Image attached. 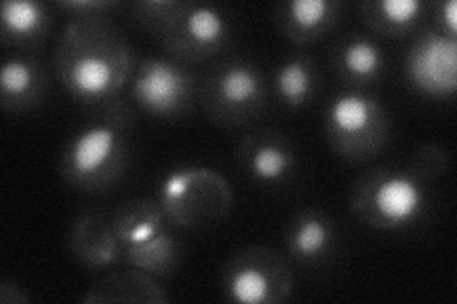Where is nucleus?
Listing matches in <instances>:
<instances>
[{
  "label": "nucleus",
  "mask_w": 457,
  "mask_h": 304,
  "mask_svg": "<svg viewBox=\"0 0 457 304\" xmlns=\"http://www.w3.org/2000/svg\"><path fill=\"white\" fill-rule=\"evenodd\" d=\"M54 67L63 88L92 107L117 99L136 69L130 42L109 16L69 18Z\"/></svg>",
  "instance_id": "obj_1"
},
{
  "label": "nucleus",
  "mask_w": 457,
  "mask_h": 304,
  "mask_svg": "<svg viewBox=\"0 0 457 304\" xmlns=\"http://www.w3.org/2000/svg\"><path fill=\"white\" fill-rule=\"evenodd\" d=\"M137 117L120 97L97 107L96 119L71 137L62 152L63 181L82 193H105L124 177Z\"/></svg>",
  "instance_id": "obj_2"
},
{
  "label": "nucleus",
  "mask_w": 457,
  "mask_h": 304,
  "mask_svg": "<svg viewBox=\"0 0 457 304\" xmlns=\"http://www.w3.org/2000/svg\"><path fill=\"white\" fill-rule=\"evenodd\" d=\"M112 226L122 245L124 263L168 280L181 265V243L156 200L130 198L111 211Z\"/></svg>",
  "instance_id": "obj_3"
},
{
  "label": "nucleus",
  "mask_w": 457,
  "mask_h": 304,
  "mask_svg": "<svg viewBox=\"0 0 457 304\" xmlns=\"http://www.w3.org/2000/svg\"><path fill=\"white\" fill-rule=\"evenodd\" d=\"M356 219L374 230L395 233L416 226L428 210L427 183L410 169L381 168L356 181L351 193Z\"/></svg>",
  "instance_id": "obj_4"
},
{
  "label": "nucleus",
  "mask_w": 457,
  "mask_h": 304,
  "mask_svg": "<svg viewBox=\"0 0 457 304\" xmlns=\"http://www.w3.org/2000/svg\"><path fill=\"white\" fill-rule=\"evenodd\" d=\"M156 201L171 225L189 230L225 219L233 210L235 193L220 171L183 166L166 173Z\"/></svg>",
  "instance_id": "obj_5"
},
{
  "label": "nucleus",
  "mask_w": 457,
  "mask_h": 304,
  "mask_svg": "<svg viewBox=\"0 0 457 304\" xmlns=\"http://www.w3.org/2000/svg\"><path fill=\"white\" fill-rule=\"evenodd\" d=\"M324 127L336 154L353 162H364L385 149L391 120L378 97L353 90L337 94L328 103Z\"/></svg>",
  "instance_id": "obj_6"
},
{
  "label": "nucleus",
  "mask_w": 457,
  "mask_h": 304,
  "mask_svg": "<svg viewBox=\"0 0 457 304\" xmlns=\"http://www.w3.org/2000/svg\"><path fill=\"white\" fill-rule=\"evenodd\" d=\"M198 99L208 120L216 126L242 127L262 117L267 86L252 62L228 60L208 72Z\"/></svg>",
  "instance_id": "obj_7"
},
{
  "label": "nucleus",
  "mask_w": 457,
  "mask_h": 304,
  "mask_svg": "<svg viewBox=\"0 0 457 304\" xmlns=\"http://www.w3.org/2000/svg\"><path fill=\"white\" fill-rule=\"evenodd\" d=\"M294 283L288 260L265 245L235 251L221 270V293L228 302L280 304L292 297Z\"/></svg>",
  "instance_id": "obj_8"
},
{
  "label": "nucleus",
  "mask_w": 457,
  "mask_h": 304,
  "mask_svg": "<svg viewBox=\"0 0 457 304\" xmlns=\"http://www.w3.org/2000/svg\"><path fill=\"white\" fill-rule=\"evenodd\" d=\"M130 97L156 119H179L196 99V82L189 67L171 57H143L130 78Z\"/></svg>",
  "instance_id": "obj_9"
},
{
  "label": "nucleus",
  "mask_w": 457,
  "mask_h": 304,
  "mask_svg": "<svg viewBox=\"0 0 457 304\" xmlns=\"http://www.w3.org/2000/svg\"><path fill=\"white\" fill-rule=\"evenodd\" d=\"M231 21L220 6L183 3L159 42L168 57L189 65L221 53L231 42Z\"/></svg>",
  "instance_id": "obj_10"
},
{
  "label": "nucleus",
  "mask_w": 457,
  "mask_h": 304,
  "mask_svg": "<svg viewBox=\"0 0 457 304\" xmlns=\"http://www.w3.org/2000/svg\"><path fill=\"white\" fill-rule=\"evenodd\" d=\"M404 72L418 94L448 99L457 92V38L442 31H425L406 53Z\"/></svg>",
  "instance_id": "obj_11"
},
{
  "label": "nucleus",
  "mask_w": 457,
  "mask_h": 304,
  "mask_svg": "<svg viewBox=\"0 0 457 304\" xmlns=\"http://www.w3.org/2000/svg\"><path fill=\"white\" fill-rule=\"evenodd\" d=\"M237 158L250 179L265 186L290 181L297 166L292 141L273 129L246 134L237 144Z\"/></svg>",
  "instance_id": "obj_12"
},
{
  "label": "nucleus",
  "mask_w": 457,
  "mask_h": 304,
  "mask_svg": "<svg viewBox=\"0 0 457 304\" xmlns=\"http://www.w3.org/2000/svg\"><path fill=\"white\" fill-rule=\"evenodd\" d=\"M67 248L77 263L88 270H105L124 263L111 213L97 208L84 210L75 217L67 234Z\"/></svg>",
  "instance_id": "obj_13"
},
{
  "label": "nucleus",
  "mask_w": 457,
  "mask_h": 304,
  "mask_svg": "<svg viewBox=\"0 0 457 304\" xmlns=\"http://www.w3.org/2000/svg\"><path fill=\"white\" fill-rule=\"evenodd\" d=\"M337 243V226L320 208L295 211L284 228V248L302 265H319L332 255Z\"/></svg>",
  "instance_id": "obj_14"
},
{
  "label": "nucleus",
  "mask_w": 457,
  "mask_h": 304,
  "mask_svg": "<svg viewBox=\"0 0 457 304\" xmlns=\"http://www.w3.org/2000/svg\"><path fill=\"white\" fill-rule=\"evenodd\" d=\"M343 4L337 0H288L277 6L278 31L297 46H309L337 27Z\"/></svg>",
  "instance_id": "obj_15"
},
{
  "label": "nucleus",
  "mask_w": 457,
  "mask_h": 304,
  "mask_svg": "<svg viewBox=\"0 0 457 304\" xmlns=\"http://www.w3.org/2000/svg\"><path fill=\"white\" fill-rule=\"evenodd\" d=\"M48 92V75L35 57H10L0 69V103L6 112L37 109Z\"/></svg>",
  "instance_id": "obj_16"
},
{
  "label": "nucleus",
  "mask_w": 457,
  "mask_h": 304,
  "mask_svg": "<svg viewBox=\"0 0 457 304\" xmlns=\"http://www.w3.org/2000/svg\"><path fill=\"white\" fill-rule=\"evenodd\" d=\"M170 297L151 274L139 268L105 274L82 297V304H164Z\"/></svg>",
  "instance_id": "obj_17"
},
{
  "label": "nucleus",
  "mask_w": 457,
  "mask_h": 304,
  "mask_svg": "<svg viewBox=\"0 0 457 304\" xmlns=\"http://www.w3.org/2000/svg\"><path fill=\"white\" fill-rule=\"evenodd\" d=\"M52 13L37 0H6L0 8V40L12 48H37L50 33Z\"/></svg>",
  "instance_id": "obj_18"
},
{
  "label": "nucleus",
  "mask_w": 457,
  "mask_h": 304,
  "mask_svg": "<svg viewBox=\"0 0 457 304\" xmlns=\"http://www.w3.org/2000/svg\"><path fill=\"white\" fill-rule=\"evenodd\" d=\"M332 65L341 80L351 86H368L383 78L387 57L374 38L353 35L334 48Z\"/></svg>",
  "instance_id": "obj_19"
},
{
  "label": "nucleus",
  "mask_w": 457,
  "mask_h": 304,
  "mask_svg": "<svg viewBox=\"0 0 457 304\" xmlns=\"http://www.w3.org/2000/svg\"><path fill=\"white\" fill-rule=\"evenodd\" d=\"M320 70L314 57L294 53L282 60L273 70V88L282 105L302 109L317 97L320 90Z\"/></svg>",
  "instance_id": "obj_20"
},
{
  "label": "nucleus",
  "mask_w": 457,
  "mask_h": 304,
  "mask_svg": "<svg viewBox=\"0 0 457 304\" xmlns=\"http://www.w3.org/2000/svg\"><path fill=\"white\" fill-rule=\"evenodd\" d=\"M421 0H366L359 6L362 23L370 31L385 37H406L416 31L425 18Z\"/></svg>",
  "instance_id": "obj_21"
},
{
  "label": "nucleus",
  "mask_w": 457,
  "mask_h": 304,
  "mask_svg": "<svg viewBox=\"0 0 457 304\" xmlns=\"http://www.w3.org/2000/svg\"><path fill=\"white\" fill-rule=\"evenodd\" d=\"M183 3L181 0H141L132 6V18L143 31L161 38L166 29L174 23Z\"/></svg>",
  "instance_id": "obj_22"
},
{
  "label": "nucleus",
  "mask_w": 457,
  "mask_h": 304,
  "mask_svg": "<svg viewBox=\"0 0 457 304\" xmlns=\"http://www.w3.org/2000/svg\"><path fill=\"white\" fill-rule=\"evenodd\" d=\"M450 166V156L440 144L427 143L413 151L410 158V171L423 183H431L445 176Z\"/></svg>",
  "instance_id": "obj_23"
},
{
  "label": "nucleus",
  "mask_w": 457,
  "mask_h": 304,
  "mask_svg": "<svg viewBox=\"0 0 457 304\" xmlns=\"http://www.w3.org/2000/svg\"><path fill=\"white\" fill-rule=\"evenodd\" d=\"M117 6V0H62L57 3V8L67 12L71 18L109 16V12Z\"/></svg>",
  "instance_id": "obj_24"
},
{
  "label": "nucleus",
  "mask_w": 457,
  "mask_h": 304,
  "mask_svg": "<svg viewBox=\"0 0 457 304\" xmlns=\"http://www.w3.org/2000/svg\"><path fill=\"white\" fill-rule=\"evenodd\" d=\"M438 21L442 27V33L457 38V3L455 0H446V3L438 4Z\"/></svg>",
  "instance_id": "obj_25"
},
{
  "label": "nucleus",
  "mask_w": 457,
  "mask_h": 304,
  "mask_svg": "<svg viewBox=\"0 0 457 304\" xmlns=\"http://www.w3.org/2000/svg\"><path fill=\"white\" fill-rule=\"evenodd\" d=\"M27 302H31V297H29L23 289H20L10 280L0 282V304H27Z\"/></svg>",
  "instance_id": "obj_26"
}]
</instances>
